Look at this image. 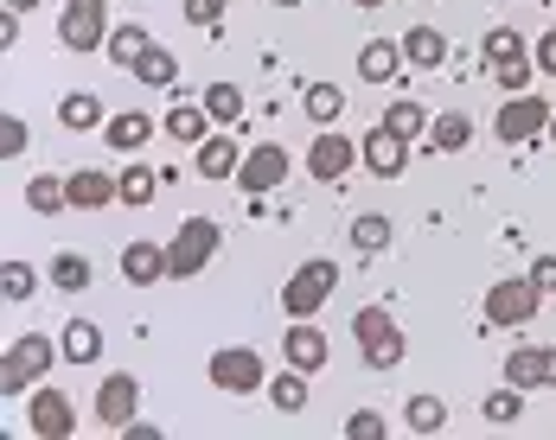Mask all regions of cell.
I'll use <instances>...</instances> for the list:
<instances>
[{
  "label": "cell",
  "mask_w": 556,
  "mask_h": 440,
  "mask_svg": "<svg viewBox=\"0 0 556 440\" xmlns=\"http://www.w3.org/2000/svg\"><path fill=\"white\" fill-rule=\"evenodd\" d=\"M58 358H64V345H58L52 332H20L7 345V358H0V389L7 396H33V389L52 377Z\"/></svg>",
  "instance_id": "obj_1"
},
{
  "label": "cell",
  "mask_w": 556,
  "mask_h": 440,
  "mask_svg": "<svg viewBox=\"0 0 556 440\" xmlns=\"http://www.w3.org/2000/svg\"><path fill=\"white\" fill-rule=\"evenodd\" d=\"M544 70H538V57H511V64H493V83H500L505 96H518V90H531Z\"/></svg>",
  "instance_id": "obj_40"
},
{
  "label": "cell",
  "mask_w": 556,
  "mask_h": 440,
  "mask_svg": "<svg viewBox=\"0 0 556 440\" xmlns=\"http://www.w3.org/2000/svg\"><path fill=\"white\" fill-rule=\"evenodd\" d=\"M110 33H115L110 0H64V13H58V46L64 52H103Z\"/></svg>",
  "instance_id": "obj_6"
},
{
  "label": "cell",
  "mask_w": 556,
  "mask_h": 440,
  "mask_svg": "<svg viewBox=\"0 0 556 440\" xmlns=\"http://www.w3.org/2000/svg\"><path fill=\"white\" fill-rule=\"evenodd\" d=\"M269 7H307V0H269Z\"/></svg>",
  "instance_id": "obj_49"
},
{
  "label": "cell",
  "mask_w": 556,
  "mask_h": 440,
  "mask_svg": "<svg viewBox=\"0 0 556 440\" xmlns=\"http://www.w3.org/2000/svg\"><path fill=\"white\" fill-rule=\"evenodd\" d=\"M161 185H167L161 172H148V166H128V172H115V205L141 211V205H154V192H161Z\"/></svg>",
  "instance_id": "obj_27"
},
{
  "label": "cell",
  "mask_w": 556,
  "mask_h": 440,
  "mask_svg": "<svg viewBox=\"0 0 556 440\" xmlns=\"http://www.w3.org/2000/svg\"><path fill=\"white\" fill-rule=\"evenodd\" d=\"M352 7H365V13H378V7H390V0H352Z\"/></svg>",
  "instance_id": "obj_47"
},
{
  "label": "cell",
  "mask_w": 556,
  "mask_h": 440,
  "mask_svg": "<svg viewBox=\"0 0 556 440\" xmlns=\"http://www.w3.org/2000/svg\"><path fill=\"white\" fill-rule=\"evenodd\" d=\"M0 294H7V307L33 300V294H39V269H33V262H7V269H0Z\"/></svg>",
  "instance_id": "obj_38"
},
{
  "label": "cell",
  "mask_w": 556,
  "mask_h": 440,
  "mask_svg": "<svg viewBox=\"0 0 556 440\" xmlns=\"http://www.w3.org/2000/svg\"><path fill=\"white\" fill-rule=\"evenodd\" d=\"M345 440H384V415L378 409H352L345 415Z\"/></svg>",
  "instance_id": "obj_42"
},
{
  "label": "cell",
  "mask_w": 556,
  "mask_h": 440,
  "mask_svg": "<svg viewBox=\"0 0 556 440\" xmlns=\"http://www.w3.org/2000/svg\"><path fill=\"white\" fill-rule=\"evenodd\" d=\"M154 134H161V121H154L148 109H122V115H110V121H103V141H110L115 154H141Z\"/></svg>",
  "instance_id": "obj_18"
},
{
  "label": "cell",
  "mask_w": 556,
  "mask_h": 440,
  "mask_svg": "<svg viewBox=\"0 0 556 440\" xmlns=\"http://www.w3.org/2000/svg\"><path fill=\"white\" fill-rule=\"evenodd\" d=\"M0 46H7V52L20 46V7H7V13H0Z\"/></svg>",
  "instance_id": "obj_46"
},
{
  "label": "cell",
  "mask_w": 556,
  "mask_h": 440,
  "mask_svg": "<svg viewBox=\"0 0 556 440\" xmlns=\"http://www.w3.org/2000/svg\"><path fill=\"white\" fill-rule=\"evenodd\" d=\"M281 358L294 364V371H307V377H320L327 371V358H333V345H327V332L307 326V320H294L288 338H281Z\"/></svg>",
  "instance_id": "obj_17"
},
{
  "label": "cell",
  "mask_w": 556,
  "mask_h": 440,
  "mask_svg": "<svg viewBox=\"0 0 556 440\" xmlns=\"http://www.w3.org/2000/svg\"><path fill=\"white\" fill-rule=\"evenodd\" d=\"M505 384L556 389V345H518V351H505Z\"/></svg>",
  "instance_id": "obj_13"
},
{
  "label": "cell",
  "mask_w": 556,
  "mask_h": 440,
  "mask_svg": "<svg viewBox=\"0 0 556 440\" xmlns=\"http://www.w3.org/2000/svg\"><path fill=\"white\" fill-rule=\"evenodd\" d=\"M122 281H128V287H161V281H173L167 243H154V236L122 243Z\"/></svg>",
  "instance_id": "obj_12"
},
{
  "label": "cell",
  "mask_w": 556,
  "mask_h": 440,
  "mask_svg": "<svg viewBox=\"0 0 556 440\" xmlns=\"http://www.w3.org/2000/svg\"><path fill=\"white\" fill-rule=\"evenodd\" d=\"M199 103H205V115H212L218 128H237V121H243V90H237V83H205Z\"/></svg>",
  "instance_id": "obj_33"
},
{
  "label": "cell",
  "mask_w": 556,
  "mask_h": 440,
  "mask_svg": "<svg viewBox=\"0 0 556 440\" xmlns=\"http://www.w3.org/2000/svg\"><path fill=\"white\" fill-rule=\"evenodd\" d=\"M551 141H556V115H551Z\"/></svg>",
  "instance_id": "obj_50"
},
{
  "label": "cell",
  "mask_w": 556,
  "mask_h": 440,
  "mask_svg": "<svg viewBox=\"0 0 556 440\" xmlns=\"http://www.w3.org/2000/svg\"><path fill=\"white\" fill-rule=\"evenodd\" d=\"M358 166H365L371 179H396V172L409 166V141H403V134H390L384 121H378V128L358 141Z\"/></svg>",
  "instance_id": "obj_14"
},
{
  "label": "cell",
  "mask_w": 556,
  "mask_h": 440,
  "mask_svg": "<svg viewBox=\"0 0 556 440\" xmlns=\"http://www.w3.org/2000/svg\"><path fill=\"white\" fill-rule=\"evenodd\" d=\"M58 121H64L71 134H97V128L110 121V109H103L90 90H71V96H58Z\"/></svg>",
  "instance_id": "obj_23"
},
{
  "label": "cell",
  "mask_w": 556,
  "mask_h": 440,
  "mask_svg": "<svg viewBox=\"0 0 556 440\" xmlns=\"http://www.w3.org/2000/svg\"><path fill=\"white\" fill-rule=\"evenodd\" d=\"M403 428H409V435H442L447 428V402L442 396H429V389H416V396L403 402Z\"/></svg>",
  "instance_id": "obj_25"
},
{
  "label": "cell",
  "mask_w": 556,
  "mask_h": 440,
  "mask_svg": "<svg viewBox=\"0 0 556 440\" xmlns=\"http://www.w3.org/2000/svg\"><path fill=\"white\" fill-rule=\"evenodd\" d=\"M352 166H358V147H352L345 134H327V128H320V134H314V147H307V172H314L320 185H339Z\"/></svg>",
  "instance_id": "obj_16"
},
{
  "label": "cell",
  "mask_w": 556,
  "mask_h": 440,
  "mask_svg": "<svg viewBox=\"0 0 556 440\" xmlns=\"http://www.w3.org/2000/svg\"><path fill=\"white\" fill-rule=\"evenodd\" d=\"M192 166H199V179H237V166H243V147H237V134L230 128H212L199 147H192Z\"/></svg>",
  "instance_id": "obj_15"
},
{
  "label": "cell",
  "mask_w": 556,
  "mask_h": 440,
  "mask_svg": "<svg viewBox=\"0 0 556 440\" xmlns=\"http://www.w3.org/2000/svg\"><path fill=\"white\" fill-rule=\"evenodd\" d=\"M224 7H230V0H179V13H186L192 26H224Z\"/></svg>",
  "instance_id": "obj_43"
},
{
  "label": "cell",
  "mask_w": 556,
  "mask_h": 440,
  "mask_svg": "<svg viewBox=\"0 0 556 440\" xmlns=\"http://www.w3.org/2000/svg\"><path fill=\"white\" fill-rule=\"evenodd\" d=\"M538 307H544V287L531 275H505V281H493L486 287V326L493 332H525L531 320H538Z\"/></svg>",
  "instance_id": "obj_3"
},
{
  "label": "cell",
  "mask_w": 556,
  "mask_h": 440,
  "mask_svg": "<svg viewBox=\"0 0 556 440\" xmlns=\"http://www.w3.org/2000/svg\"><path fill=\"white\" fill-rule=\"evenodd\" d=\"M467 141H473V115L467 109H442L429 121V147H435V154H460Z\"/></svg>",
  "instance_id": "obj_26"
},
{
  "label": "cell",
  "mask_w": 556,
  "mask_h": 440,
  "mask_svg": "<svg viewBox=\"0 0 556 440\" xmlns=\"http://www.w3.org/2000/svg\"><path fill=\"white\" fill-rule=\"evenodd\" d=\"M551 96L544 90H518V96H505L500 115H493V134H500L505 147H525V141H538V134H551Z\"/></svg>",
  "instance_id": "obj_7"
},
{
  "label": "cell",
  "mask_w": 556,
  "mask_h": 440,
  "mask_svg": "<svg viewBox=\"0 0 556 440\" xmlns=\"http://www.w3.org/2000/svg\"><path fill=\"white\" fill-rule=\"evenodd\" d=\"M531 57H538V70H544V77H556V33H538Z\"/></svg>",
  "instance_id": "obj_44"
},
{
  "label": "cell",
  "mask_w": 556,
  "mask_h": 440,
  "mask_svg": "<svg viewBox=\"0 0 556 440\" xmlns=\"http://www.w3.org/2000/svg\"><path fill=\"white\" fill-rule=\"evenodd\" d=\"M212 128H218V121L205 115V103H179V109H167V141H186V147H199Z\"/></svg>",
  "instance_id": "obj_28"
},
{
  "label": "cell",
  "mask_w": 556,
  "mask_h": 440,
  "mask_svg": "<svg viewBox=\"0 0 556 440\" xmlns=\"http://www.w3.org/2000/svg\"><path fill=\"white\" fill-rule=\"evenodd\" d=\"M288 147L281 141H256L250 154H243V166H237V185L250 192V198H269L276 185H288Z\"/></svg>",
  "instance_id": "obj_10"
},
{
  "label": "cell",
  "mask_w": 556,
  "mask_h": 440,
  "mask_svg": "<svg viewBox=\"0 0 556 440\" xmlns=\"http://www.w3.org/2000/svg\"><path fill=\"white\" fill-rule=\"evenodd\" d=\"M7 7H20V13H33V7H39V0H7Z\"/></svg>",
  "instance_id": "obj_48"
},
{
  "label": "cell",
  "mask_w": 556,
  "mask_h": 440,
  "mask_svg": "<svg viewBox=\"0 0 556 440\" xmlns=\"http://www.w3.org/2000/svg\"><path fill=\"white\" fill-rule=\"evenodd\" d=\"M58 345H64V364H97L103 358V326L97 320H64Z\"/></svg>",
  "instance_id": "obj_22"
},
{
  "label": "cell",
  "mask_w": 556,
  "mask_h": 440,
  "mask_svg": "<svg viewBox=\"0 0 556 440\" xmlns=\"http://www.w3.org/2000/svg\"><path fill=\"white\" fill-rule=\"evenodd\" d=\"M352 338H358L365 371H396V364L409 358V338L390 320V307H358V313H352Z\"/></svg>",
  "instance_id": "obj_2"
},
{
  "label": "cell",
  "mask_w": 556,
  "mask_h": 440,
  "mask_svg": "<svg viewBox=\"0 0 556 440\" xmlns=\"http://www.w3.org/2000/svg\"><path fill=\"white\" fill-rule=\"evenodd\" d=\"M26 428H33L39 440H71L77 435L71 396H64V389H33V396H26Z\"/></svg>",
  "instance_id": "obj_11"
},
{
  "label": "cell",
  "mask_w": 556,
  "mask_h": 440,
  "mask_svg": "<svg viewBox=\"0 0 556 440\" xmlns=\"http://www.w3.org/2000/svg\"><path fill=\"white\" fill-rule=\"evenodd\" d=\"M525 396H531V389L505 384V389H493V396H486V402H480V415H486V422H493V428H511V422H518V415H525Z\"/></svg>",
  "instance_id": "obj_35"
},
{
  "label": "cell",
  "mask_w": 556,
  "mask_h": 440,
  "mask_svg": "<svg viewBox=\"0 0 556 440\" xmlns=\"http://www.w3.org/2000/svg\"><path fill=\"white\" fill-rule=\"evenodd\" d=\"M480 52H486V64H511V57H531V46H525L518 26H493V33L480 39Z\"/></svg>",
  "instance_id": "obj_37"
},
{
  "label": "cell",
  "mask_w": 556,
  "mask_h": 440,
  "mask_svg": "<svg viewBox=\"0 0 556 440\" xmlns=\"http://www.w3.org/2000/svg\"><path fill=\"white\" fill-rule=\"evenodd\" d=\"M384 128L390 134H403V141H416V134H429V121H422V103H409V96H396L384 109Z\"/></svg>",
  "instance_id": "obj_39"
},
{
  "label": "cell",
  "mask_w": 556,
  "mask_h": 440,
  "mask_svg": "<svg viewBox=\"0 0 556 440\" xmlns=\"http://www.w3.org/2000/svg\"><path fill=\"white\" fill-rule=\"evenodd\" d=\"M352 249H358V256H384L390 249V218H378V211L352 218Z\"/></svg>",
  "instance_id": "obj_36"
},
{
  "label": "cell",
  "mask_w": 556,
  "mask_h": 440,
  "mask_svg": "<svg viewBox=\"0 0 556 440\" xmlns=\"http://www.w3.org/2000/svg\"><path fill=\"white\" fill-rule=\"evenodd\" d=\"M97 422L122 435V428H135L141 422V377H128V371H110L103 384H97Z\"/></svg>",
  "instance_id": "obj_9"
},
{
  "label": "cell",
  "mask_w": 556,
  "mask_h": 440,
  "mask_svg": "<svg viewBox=\"0 0 556 440\" xmlns=\"http://www.w3.org/2000/svg\"><path fill=\"white\" fill-rule=\"evenodd\" d=\"M64 192H71V211H103V205H115V172L77 166V172L64 179Z\"/></svg>",
  "instance_id": "obj_19"
},
{
  "label": "cell",
  "mask_w": 556,
  "mask_h": 440,
  "mask_svg": "<svg viewBox=\"0 0 556 440\" xmlns=\"http://www.w3.org/2000/svg\"><path fill=\"white\" fill-rule=\"evenodd\" d=\"M26 205H33L39 218H58V211H71V192H64L58 172H39V179H26Z\"/></svg>",
  "instance_id": "obj_32"
},
{
  "label": "cell",
  "mask_w": 556,
  "mask_h": 440,
  "mask_svg": "<svg viewBox=\"0 0 556 440\" xmlns=\"http://www.w3.org/2000/svg\"><path fill=\"white\" fill-rule=\"evenodd\" d=\"M301 109H307L314 128H333L339 115H345V90H339V83H307V90H301Z\"/></svg>",
  "instance_id": "obj_29"
},
{
  "label": "cell",
  "mask_w": 556,
  "mask_h": 440,
  "mask_svg": "<svg viewBox=\"0 0 556 440\" xmlns=\"http://www.w3.org/2000/svg\"><path fill=\"white\" fill-rule=\"evenodd\" d=\"M307 396H314V389H307V371H294V364L269 377V402H276L281 415H301V409H307Z\"/></svg>",
  "instance_id": "obj_31"
},
{
  "label": "cell",
  "mask_w": 556,
  "mask_h": 440,
  "mask_svg": "<svg viewBox=\"0 0 556 440\" xmlns=\"http://www.w3.org/2000/svg\"><path fill=\"white\" fill-rule=\"evenodd\" d=\"M148 46H154V33H148V26H135V20H122V26L110 33V46H103V52H110V64H115V70H135Z\"/></svg>",
  "instance_id": "obj_24"
},
{
  "label": "cell",
  "mask_w": 556,
  "mask_h": 440,
  "mask_svg": "<svg viewBox=\"0 0 556 440\" xmlns=\"http://www.w3.org/2000/svg\"><path fill=\"white\" fill-rule=\"evenodd\" d=\"M135 77H141L148 90H173V83H179V57H173L161 39H154V46L141 52V64H135Z\"/></svg>",
  "instance_id": "obj_30"
},
{
  "label": "cell",
  "mask_w": 556,
  "mask_h": 440,
  "mask_svg": "<svg viewBox=\"0 0 556 440\" xmlns=\"http://www.w3.org/2000/svg\"><path fill=\"white\" fill-rule=\"evenodd\" d=\"M26 147H33V128H26L20 115H0V160L13 166L20 154H26Z\"/></svg>",
  "instance_id": "obj_41"
},
{
  "label": "cell",
  "mask_w": 556,
  "mask_h": 440,
  "mask_svg": "<svg viewBox=\"0 0 556 440\" xmlns=\"http://www.w3.org/2000/svg\"><path fill=\"white\" fill-rule=\"evenodd\" d=\"M525 275L538 281V287H544V294H556V256H538V262H531V269H525Z\"/></svg>",
  "instance_id": "obj_45"
},
{
  "label": "cell",
  "mask_w": 556,
  "mask_h": 440,
  "mask_svg": "<svg viewBox=\"0 0 556 440\" xmlns=\"http://www.w3.org/2000/svg\"><path fill=\"white\" fill-rule=\"evenodd\" d=\"M205 377H212V389H224V396H256V389H269V364H263V351H250V345H224V351H212Z\"/></svg>",
  "instance_id": "obj_8"
},
{
  "label": "cell",
  "mask_w": 556,
  "mask_h": 440,
  "mask_svg": "<svg viewBox=\"0 0 556 440\" xmlns=\"http://www.w3.org/2000/svg\"><path fill=\"white\" fill-rule=\"evenodd\" d=\"M90 275H97V269H90V256H77V249H58V256H52V287H64V294H84Z\"/></svg>",
  "instance_id": "obj_34"
},
{
  "label": "cell",
  "mask_w": 556,
  "mask_h": 440,
  "mask_svg": "<svg viewBox=\"0 0 556 440\" xmlns=\"http://www.w3.org/2000/svg\"><path fill=\"white\" fill-rule=\"evenodd\" d=\"M339 287V262L333 256H314V262H301L294 275H288V287H281V313L288 320H314L327 300H333Z\"/></svg>",
  "instance_id": "obj_5"
},
{
  "label": "cell",
  "mask_w": 556,
  "mask_h": 440,
  "mask_svg": "<svg viewBox=\"0 0 556 440\" xmlns=\"http://www.w3.org/2000/svg\"><path fill=\"white\" fill-rule=\"evenodd\" d=\"M358 77L365 83H403V46L396 39H371L358 52Z\"/></svg>",
  "instance_id": "obj_21"
},
{
  "label": "cell",
  "mask_w": 556,
  "mask_h": 440,
  "mask_svg": "<svg viewBox=\"0 0 556 440\" xmlns=\"http://www.w3.org/2000/svg\"><path fill=\"white\" fill-rule=\"evenodd\" d=\"M396 46H403V64L409 70H442L447 64V33H435V26H409Z\"/></svg>",
  "instance_id": "obj_20"
},
{
  "label": "cell",
  "mask_w": 556,
  "mask_h": 440,
  "mask_svg": "<svg viewBox=\"0 0 556 440\" xmlns=\"http://www.w3.org/2000/svg\"><path fill=\"white\" fill-rule=\"evenodd\" d=\"M218 243H224L218 218H186V223H179V230L167 236V262H173V281H192V275H205V269L218 262Z\"/></svg>",
  "instance_id": "obj_4"
}]
</instances>
